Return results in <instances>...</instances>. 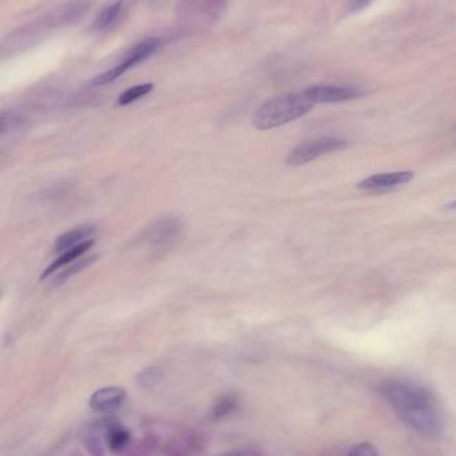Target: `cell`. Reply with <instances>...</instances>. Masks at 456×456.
I'll use <instances>...</instances> for the list:
<instances>
[{
	"label": "cell",
	"instance_id": "cell-13",
	"mask_svg": "<svg viewBox=\"0 0 456 456\" xmlns=\"http://www.w3.org/2000/svg\"><path fill=\"white\" fill-rule=\"evenodd\" d=\"M159 447V439L155 435H146L139 440H133L125 450V456H152Z\"/></svg>",
	"mask_w": 456,
	"mask_h": 456
},
{
	"label": "cell",
	"instance_id": "cell-7",
	"mask_svg": "<svg viewBox=\"0 0 456 456\" xmlns=\"http://www.w3.org/2000/svg\"><path fill=\"white\" fill-rule=\"evenodd\" d=\"M412 179H414V173L411 171L376 173L359 182L358 188L364 191H384L399 185H407Z\"/></svg>",
	"mask_w": 456,
	"mask_h": 456
},
{
	"label": "cell",
	"instance_id": "cell-15",
	"mask_svg": "<svg viewBox=\"0 0 456 456\" xmlns=\"http://www.w3.org/2000/svg\"><path fill=\"white\" fill-rule=\"evenodd\" d=\"M98 259V255H92V257H87V258H79V259L74 260L73 263H70L68 266H66V269L63 271L59 272L55 278V283L62 284L68 281L70 278H73L76 273L85 271L90 266H92Z\"/></svg>",
	"mask_w": 456,
	"mask_h": 456
},
{
	"label": "cell",
	"instance_id": "cell-19",
	"mask_svg": "<svg viewBox=\"0 0 456 456\" xmlns=\"http://www.w3.org/2000/svg\"><path fill=\"white\" fill-rule=\"evenodd\" d=\"M154 90V85L152 83H144V85H139V86L131 87L128 90H125L123 94L118 99V103L121 106H128L131 103L136 101L137 99L146 97L151 91Z\"/></svg>",
	"mask_w": 456,
	"mask_h": 456
},
{
	"label": "cell",
	"instance_id": "cell-21",
	"mask_svg": "<svg viewBox=\"0 0 456 456\" xmlns=\"http://www.w3.org/2000/svg\"><path fill=\"white\" fill-rule=\"evenodd\" d=\"M372 3V0H351L350 1V11L351 13H359L366 10Z\"/></svg>",
	"mask_w": 456,
	"mask_h": 456
},
{
	"label": "cell",
	"instance_id": "cell-5",
	"mask_svg": "<svg viewBox=\"0 0 456 456\" xmlns=\"http://www.w3.org/2000/svg\"><path fill=\"white\" fill-rule=\"evenodd\" d=\"M314 104L315 103H342L359 98L362 92L352 87L314 86L307 88L304 92Z\"/></svg>",
	"mask_w": 456,
	"mask_h": 456
},
{
	"label": "cell",
	"instance_id": "cell-2",
	"mask_svg": "<svg viewBox=\"0 0 456 456\" xmlns=\"http://www.w3.org/2000/svg\"><path fill=\"white\" fill-rule=\"evenodd\" d=\"M314 109V103L304 94H287L263 103L254 115V125L267 131L302 118Z\"/></svg>",
	"mask_w": 456,
	"mask_h": 456
},
{
	"label": "cell",
	"instance_id": "cell-17",
	"mask_svg": "<svg viewBox=\"0 0 456 456\" xmlns=\"http://www.w3.org/2000/svg\"><path fill=\"white\" fill-rule=\"evenodd\" d=\"M23 124V116L13 110L0 111V137L8 135Z\"/></svg>",
	"mask_w": 456,
	"mask_h": 456
},
{
	"label": "cell",
	"instance_id": "cell-12",
	"mask_svg": "<svg viewBox=\"0 0 456 456\" xmlns=\"http://www.w3.org/2000/svg\"><path fill=\"white\" fill-rule=\"evenodd\" d=\"M92 246H94V240L91 239V240H87V242L82 243V245H79V246L73 247V248H70V249L64 251L58 259L55 260L52 264H49V267L46 269V271L42 273L40 279H46V278H49V275H51L52 272L58 271V270H61L63 267L68 266L70 263H73L74 260L82 258V257L86 254L87 251H88V249H90Z\"/></svg>",
	"mask_w": 456,
	"mask_h": 456
},
{
	"label": "cell",
	"instance_id": "cell-23",
	"mask_svg": "<svg viewBox=\"0 0 456 456\" xmlns=\"http://www.w3.org/2000/svg\"><path fill=\"white\" fill-rule=\"evenodd\" d=\"M445 210H456V200L452 203H450L448 206H445Z\"/></svg>",
	"mask_w": 456,
	"mask_h": 456
},
{
	"label": "cell",
	"instance_id": "cell-4",
	"mask_svg": "<svg viewBox=\"0 0 456 456\" xmlns=\"http://www.w3.org/2000/svg\"><path fill=\"white\" fill-rule=\"evenodd\" d=\"M227 8L226 0H183L176 13L183 20H218Z\"/></svg>",
	"mask_w": 456,
	"mask_h": 456
},
{
	"label": "cell",
	"instance_id": "cell-6",
	"mask_svg": "<svg viewBox=\"0 0 456 456\" xmlns=\"http://www.w3.org/2000/svg\"><path fill=\"white\" fill-rule=\"evenodd\" d=\"M127 391L123 387L111 386L95 391L90 398V407L98 414H111L123 405Z\"/></svg>",
	"mask_w": 456,
	"mask_h": 456
},
{
	"label": "cell",
	"instance_id": "cell-1",
	"mask_svg": "<svg viewBox=\"0 0 456 456\" xmlns=\"http://www.w3.org/2000/svg\"><path fill=\"white\" fill-rule=\"evenodd\" d=\"M381 391L414 431L430 439L442 435L443 411L427 387L407 379H393L383 383Z\"/></svg>",
	"mask_w": 456,
	"mask_h": 456
},
{
	"label": "cell",
	"instance_id": "cell-11",
	"mask_svg": "<svg viewBox=\"0 0 456 456\" xmlns=\"http://www.w3.org/2000/svg\"><path fill=\"white\" fill-rule=\"evenodd\" d=\"M104 431L106 420H99L87 427L85 433V445L91 456H104Z\"/></svg>",
	"mask_w": 456,
	"mask_h": 456
},
{
	"label": "cell",
	"instance_id": "cell-14",
	"mask_svg": "<svg viewBox=\"0 0 456 456\" xmlns=\"http://www.w3.org/2000/svg\"><path fill=\"white\" fill-rule=\"evenodd\" d=\"M238 406H239V400L235 395H223L215 402L214 407L211 409V419H224L231 414H234Z\"/></svg>",
	"mask_w": 456,
	"mask_h": 456
},
{
	"label": "cell",
	"instance_id": "cell-10",
	"mask_svg": "<svg viewBox=\"0 0 456 456\" xmlns=\"http://www.w3.org/2000/svg\"><path fill=\"white\" fill-rule=\"evenodd\" d=\"M161 39L158 37H147L136 43L135 46L127 51L124 55L123 61L131 63L133 67L147 61L151 55H154L158 49H161Z\"/></svg>",
	"mask_w": 456,
	"mask_h": 456
},
{
	"label": "cell",
	"instance_id": "cell-8",
	"mask_svg": "<svg viewBox=\"0 0 456 456\" xmlns=\"http://www.w3.org/2000/svg\"><path fill=\"white\" fill-rule=\"evenodd\" d=\"M104 440L113 454H124L133 442L131 433L116 419H106Z\"/></svg>",
	"mask_w": 456,
	"mask_h": 456
},
{
	"label": "cell",
	"instance_id": "cell-18",
	"mask_svg": "<svg viewBox=\"0 0 456 456\" xmlns=\"http://www.w3.org/2000/svg\"><path fill=\"white\" fill-rule=\"evenodd\" d=\"M121 11H122V1H116L111 6L106 7L101 13H99L98 18L95 19L94 28L98 30V31H103V30L109 28L118 19Z\"/></svg>",
	"mask_w": 456,
	"mask_h": 456
},
{
	"label": "cell",
	"instance_id": "cell-20",
	"mask_svg": "<svg viewBox=\"0 0 456 456\" xmlns=\"http://www.w3.org/2000/svg\"><path fill=\"white\" fill-rule=\"evenodd\" d=\"M348 456H379L376 448L370 443H359L351 448Z\"/></svg>",
	"mask_w": 456,
	"mask_h": 456
},
{
	"label": "cell",
	"instance_id": "cell-3",
	"mask_svg": "<svg viewBox=\"0 0 456 456\" xmlns=\"http://www.w3.org/2000/svg\"><path fill=\"white\" fill-rule=\"evenodd\" d=\"M345 146H347V142L339 137H321L316 140L306 142L290 151L287 156V163L295 167L303 166L321 158L323 155L343 149Z\"/></svg>",
	"mask_w": 456,
	"mask_h": 456
},
{
	"label": "cell",
	"instance_id": "cell-22",
	"mask_svg": "<svg viewBox=\"0 0 456 456\" xmlns=\"http://www.w3.org/2000/svg\"><path fill=\"white\" fill-rule=\"evenodd\" d=\"M218 456H243L240 452H236V451H228V452H223L221 455Z\"/></svg>",
	"mask_w": 456,
	"mask_h": 456
},
{
	"label": "cell",
	"instance_id": "cell-16",
	"mask_svg": "<svg viewBox=\"0 0 456 456\" xmlns=\"http://www.w3.org/2000/svg\"><path fill=\"white\" fill-rule=\"evenodd\" d=\"M163 379V370L158 366H151L144 370L140 371L136 376V384L140 388L144 390H151L156 386H159V383Z\"/></svg>",
	"mask_w": 456,
	"mask_h": 456
},
{
	"label": "cell",
	"instance_id": "cell-9",
	"mask_svg": "<svg viewBox=\"0 0 456 456\" xmlns=\"http://www.w3.org/2000/svg\"><path fill=\"white\" fill-rule=\"evenodd\" d=\"M95 233H97V227L94 226H82V227L73 228L56 239L54 245L55 252L62 254L73 247L79 246L87 240H91V238L95 235Z\"/></svg>",
	"mask_w": 456,
	"mask_h": 456
}]
</instances>
